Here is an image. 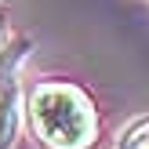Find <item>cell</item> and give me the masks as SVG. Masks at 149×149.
Instances as JSON below:
<instances>
[{
  "label": "cell",
  "mask_w": 149,
  "mask_h": 149,
  "mask_svg": "<svg viewBox=\"0 0 149 149\" xmlns=\"http://www.w3.org/2000/svg\"><path fill=\"white\" fill-rule=\"evenodd\" d=\"M18 116H22V87L7 73L0 80V149H15L18 138Z\"/></svg>",
  "instance_id": "cell-2"
},
{
  "label": "cell",
  "mask_w": 149,
  "mask_h": 149,
  "mask_svg": "<svg viewBox=\"0 0 149 149\" xmlns=\"http://www.w3.org/2000/svg\"><path fill=\"white\" fill-rule=\"evenodd\" d=\"M116 149H149V116H142V120L131 124V127L120 135Z\"/></svg>",
  "instance_id": "cell-3"
},
{
  "label": "cell",
  "mask_w": 149,
  "mask_h": 149,
  "mask_svg": "<svg viewBox=\"0 0 149 149\" xmlns=\"http://www.w3.org/2000/svg\"><path fill=\"white\" fill-rule=\"evenodd\" d=\"M0 55H4V26H0Z\"/></svg>",
  "instance_id": "cell-5"
},
{
  "label": "cell",
  "mask_w": 149,
  "mask_h": 149,
  "mask_svg": "<svg viewBox=\"0 0 149 149\" xmlns=\"http://www.w3.org/2000/svg\"><path fill=\"white\" fill-rule=\"evenodd\" d=\"M29 131L44 149H91L98 138V113L87 91L65 80H44L26 98Z\"/></svg>",
  "instance_id": "cell-1"
},
{
  "label": "cell",
  "mask_w": 149,
  "mask_h": 149,
  "mask_svg": "<svg viewBox=\"0 0 149 149\" xmlns=\"http://www.w3.org/2000/svg\"><path fill=\"white\" fill-rule=\"evenodd\" d=\"M7 58H11V55H0V80L7 77Z\"/></svg>",
  "instance_id": "cell-4"
}]
</instances>
